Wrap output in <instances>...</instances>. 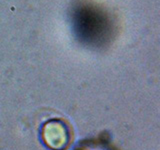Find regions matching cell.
<instances>
[{"instance_id": "6da1fadb", "label": "cell", "mask_w": 160, "mask_h": 150, "mask_svg": "<svg viewBox=\"0 0 160 150\" xmlns=\"http://www.w3.org/2000/svg\"><path fill=\"white\" fill-rule=\"evenodd\" d=\"M42 138L47 147L52 150H63L69 143V131L61 120L53 119L44 124Z\"/></svg>"}]
</instances>
